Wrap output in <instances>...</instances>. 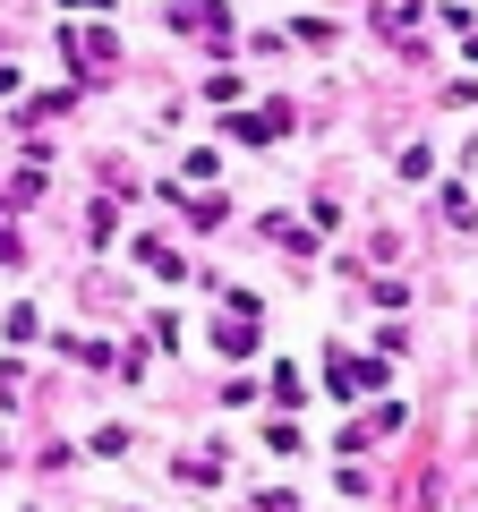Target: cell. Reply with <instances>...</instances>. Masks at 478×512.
<instances>
[{
	"label": "cell",
	"instance_id": "2",
	"mask_svg": "<svg viewBox=\"0 0 478 512\" xmlns=\"http://www.w3.org/2000/svg\"><path fill=\"white\" fill-rule=\"evenodd\" d=\"M214 350L248 359V350H257V316H222V325H214Z\"/></svg>",
	"mask_w": 478,
	"mask_h": 512
},
{
	"label": "cell",
	"instance_id": "3",
	"mask_svg": "<svg viewBox=\"0 0 478 512\" xmlns=\"http://www.w3.org/2000/svg\"><path fill=\"white\" fill-rule=\"evenodd\" d=\"M171 26H188V35H214V43H222V9H214V0H180V9H171Z\"/></svg>",
	"mask_w": 478,
	"mask_h": 512
},
{
	"label": "cell",
	"instance_id": "1",
	"mask_svg": "<svg viewBox=\"0 0 478 512\" xmlns=\"http://www.w3.org/2000/svg\"><path fill=\"white\" fill-rule=\"evenodd\" d=\"M282 128H291V111L265 103V111H231V120H222V137H231V146H274Z\"/></svg>",
	"mask_w": 478,
	"mask_h": 512
}]
</instances>
